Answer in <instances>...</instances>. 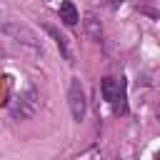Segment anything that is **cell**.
Instances as JSON below:
<instances>
[{
    "label": "cell",
    "instance_id": "cell-1",
    "mask_svg": "<svg viewBox=\"0 0 160 160\" xmlns=\"http://www.w3.org/2000/svg\"><path fill=\"white\" fill-rule=\"evenodd\" d=\"M38 108H40V95H38L32 88H28V90L10 105V112H12L15 120H28V118H32V115L38 112Z\"/></svg>",
    "mask_w": 160,
    "mask_h": 160
},
{
    "label": "cell",
    "instance_id": "cell-2",
    "mask_svg": "<svg viewBox=\"0 0 160 160\" xmlns=\"http://www.w3.org/2000/svg\"><path fill=\"white\" fill-rule=\"evenodd\" d=\"M2 28V32H8V35H12L18 42H22V45H30L32 50H40L42 52V40L35 35V30H30L28 25H22V22H18V20H12V22H5V25H0Z\"/></svg>",
    "mask_w": 160,
    "mask_h": 160
},
{
    "label": "cell",
    "instance_id": "cell-3",
    "mask_svg": "<svg viewBox=\"0 0 160 160\" xmlns=\"http://www.w3.org/2000/svg\"><path fill=\"white\" fill-rule=\"evenodd\" d=\"M68 105H70L72 118L80 122V120L85 118V90H82V85H80L78 78L70 80V88H68Z\"/></svg>",
    "mask_w": 160,
    "mask_h": 160
},
{
    "label": "cell",
    "instance_id": "cell-4",
    "mask_svg": "<svg viewBox=\"0 0 160 160\" xmlns=\"http://www.w3.org/2000/svg\"><path fill=\"white\" fill-rule=\"evenodd\" d=\"M100 90H102V98L108 100V102H115L118 105V110H122L125 112V92H122V82H118L115 78H102V82H100Z\"/></svg>",
    "mask_w": 160,
    "mask_h": 160
},
{
    "label": "cell",
    "instance_id": "cell-5",
    "mask_svg": "<svg viewBox=\"0 0 160 160\" xmlns=\"http://www.w3.org/2000/svg\"><path fill=\"white\" fill-rule=\"evenodd\" d=\"M60 20H62L65 25H75V22L80 20V12H78V8H75L70 0L60 2Z\"/></svg>",
    "mask_w": 160,
    "mask_h": 160
},
{
    "label": "cell",
    "instance_id": "cell-6",
    "mask_svg": "<svg viewBox=\"0 0 160 160\" xmlns=\"http://www.w3.org/2000/svg\"><path fill=\"white\" fill-rule=\"evenodd\" d=\"M85 28H88V32H90V38H95V40H100V35H102V30H100V22L95 20V15H88V20H85Z\"/></svg>",
    "mask_w": 160,
    "mask_h": 160
},
{
    "label": "cell",
    "instance_id": "cell-7",
    "mask_svg": "<svg viewBox=\"0 0 160 160\" xmlns=\"http://www.w3.org/2000/svg\"><path fill=\"white\" fill-rule=\"evenodd\" d=\"M48 32H50V35L55 38V42H58L60 52H62L65 58H70V52H68V45H65V38H62V35H58V32H55V28H48Z\"/></svg>",
    "mask_w": 160,
    "mask_h": 160
}]
</instances>
